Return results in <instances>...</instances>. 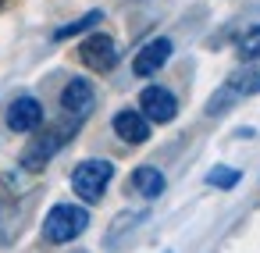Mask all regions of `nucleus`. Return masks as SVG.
Listing matches in <instances>:
<instances>
[{"instance_id":"obj_13","label":"nucleus","mask_w":260,"mask_h":253,"mask_svg":"<svg viewBox=\"0 0 260 253\" xmlns=\"http://www.w3.org/2000/svg\"><path fill=\"white\" fill-rule=\"evenodd\" d=\"M239 57L242 61H256L260 57V25H253V29H246L239 36Z\"/></svg>"},{"instance_id":"obj_15","label":"nucleus","mask_w":260,"mask_h":253,"mask_svg":"<svg viewBox=\"0 0 260 253\" xmlns=\"http://www.w3.org/2000/svg\"><path fill=\"white\" fill-rule=\"evenodd\" d=\"M0 4H4V0H0Z\"/></svg>"},{"instance_id":"obj_11","label":"nucleus","mask_w":260,"mask_h":253,"mask_svg":"<svg viewBox=\"0 0 260 253\" xmlns=\"http://www.w3.org/2000/svg\"><path fill=\"white\" fill-rule=\"evenodd\" d=\"M100 22H104V11H89V15H82V18L61 25V29L54 33V43H64V40H72V36H82V33H89V29H96Z\"/></svg>"},{"instance_id":"obj_2","label":"nucleus","mask_w":260,"mask_h":253,"mask_svg":"<svg viewBox=\"0 0 260 253\" xmlns=\"http://www.w3.org/2000/svg\"><path fill=\"white\" fill-rule=\"evenodd\" d=\"M75 125H79V121H72V125H54V129H36V132H32V143L22 150V168H25V171H43V168L54 161V153L75 136Z\"/></svg>"},{"instance_id":"obj_5","label":"nucleus","mask_w":260,"mask_h":253,"mask_svg":"<svg viewBox=\"0 0 260 253\" xmlns=\"http://www.w3.org/2000/svg\"><path fill=\"white\" fill-rule=\"evenodd\" d=\"M139 114H143L150 125H164V121H171V118L178 114V100H175V93L164 89V86H146V89L139 93Z\"/></svg>"},{"instance_id":"obj_1","label":"nucleus","mask_w":260,"mask_h":253,"mask_svg":"<svg viewBox=\"0 0 260 253\" xmlns=\"http://www.w3.org/2000/svg\"><path fill=\"white\" fill-rule=\"evenodd\" d=\"M86 228H89V210L82 203H57L43 217V239L50 246H64V242L79 239Z\"/></svg>"},{"instance_id":"obj_12","label":"nucleus","mask_w":260,"mask_h":253,"mask_svg":"<svg viewBox=\"0 0 260 253\" xmlns=\"http://www.w3.org/2000/svg\"><path fill=\"white\" fill-rule=\"evenodd\" d=\"M239 178H242V175H239L235 168H224V164H217V168L207 171V185H214V189H235Z\"/></svg>"},{"instance_id":"obj_4","label":"nucleus","mask_w":260,"mask_h":253,"mask_svg":"<svg viewBox=\"0 0 260 253\" xmlns=\"http://www.w3.org/2000/svg\"><path fill=\"white\" fill-rule=\"evenodd\" d=\"M79 57H82V65L89 68V72H111L114 65H118V47H114V40L111 36H104V33H89L82 43H79Z\"/></svg>"},{"instance_id":"obj_8","label":"nucleus","mask_w":260,"mask_h":253,"mask_svg":"<svg viewBox=\"0 0 260 253\" xmlns=\"http://www.w3.org/2000/svg\"><path fill=\"white\" fill-rule=\"evenodd\" d=\"M93 100H96V93H93L89 79H72L61 93V107H64V114H72V121H82L93 111Z\"/></svg>"},{"instance_id":"obj_14","label":"nucleus","mask_w":260,"mask_h":253,"mask_svg":"<svg viewBox=\"0 0 260 253\" xmlns=\"http://www.w3.org/2000/svg\"><path fill=\"white\" fill-rule=\"evenodd\" d=\"M4 207H8V189H4V182H0V214H4Z\"/></svg>"},{"instance_id":"obj_3","label":"nucleus","mask_w":260,"mask_h":253,"mask_svg":"<svg viewBox=\"0 0 260 253\" xmlns=\"http://www.w3.org/2000/svg\"><path fill=\"white\" fill-rule=\"evenodd\" d=\"M111 178H114V164L104 161V157H89V161L75 164L72 189H75V196L82 203H100L104 193H107V185H111Z\"/></svg>"},{"instance_id":"obj_6","label":"nucleus","mask_w":260,"mask_h":253,"mask_svg":"<svg viewBox=\"0 0 260 253\" xmlns=\"http://www.w3.org/2000/svg\"><path fill=\"white\" fill-rule=\"evenodd\" d=\"M171 40H164V36H157V40H150L136 57H132V75H139V79H150V75H157L168 61H171Z\"/></svg>"},{"instance_id":"obj_10","label":"nucleus","mask_w":260,"mask_h":253,"mask_svg":"<svg viewBox=\"0 0 260 253\" xmlns=\"http://www.w3.org/2000/svg\"><path fill=\"white\" fill-rule=\"evenodd\" d=\"M128 185H132V193H139L143 200H157L168 182H164V171H157L153 164H139V168L132 171Z\"/></svg>"},{"instance_id":"obj_9","label":"nucleus","mask_w":260,"mask_h":253,"mask_svg":"<svg viewBox=\"0 0 260 253\" xmlns=\"http://www.w3.org/2000/svg\"><path fill=\"white\" fill-rule=\"evenodd\" d=\"M111 129H114V136L121 139V143H128V146H139V143H146L150 139V121L139 114V111H118L114 114V121H111Z\"/></svg>"},{"instance_id":"obj_7","label":"nucleus","mask_w":260,"mask_h":253,"mask_svg":"<svg viewBox=\"0 0 260 253\" xmlns=\"http://www.w3.org/2000/svg\"><path fill=\"white\" fill-rule=\"evenodd\" d=\"M43 125V104L36 100V97H18V100H11V107H8V129L11 132H36Z\"/></svg>"}]
</instances>
